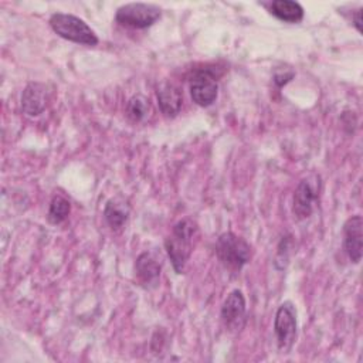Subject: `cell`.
Listing matches in <instances>:
<instances>
[{"mask_svg": "<svg viewBox=\"0 0 363 363\" xmlns=\"http://www.w3.org/2000/svg\"><path fill=\"white\" fill-rule=\"evenodd\" d=\"M129 206L122 199H109L104 207V218L108 227L113 231L125 228L129 220Z\"/></svg>", "mask_w": 363, "mask_h": 363, "instance_id": "obj_13", "label": "cell"}, {"mask_svg": "<svg viewBox=\"0 0 363 363\" xmlns=\"http://www.w3.org/2000/svg\"><path fill=\"white\" fill-rule=\"evenodd\" d=\"M199 237V227L194 220L186 217L177 221L170 234L164 238V250L176 274H183L187 261Z\"/></svg>", "mask_w": 363, "mask_h": 363, "instance_id": "obj_1", "label": "cell"}, {"mask_svg": "<svg viewBox=\"0 0 363 363\" xmlns=\"http://www.w3.org/2000/svg\"><path fill=\"white\" fill-rule=\"evenodd\" d=\"M291 237H284L278 245V251H277V259L275 262L278 261H285V264L288 262V248H289V240Z\"/></svg>", "mask_w": 363, "mask_h": 363, "instance_id": "obj_18", "label": "cell"}, {"mask_svg": "<svg viewBox=\"0 0 363 363\" xmlns=\"http://www.w3.org/2000/svg\"><path fill=\"white\" fill-rule=\"evenodd\" d=\"M162 16L160 7L149 3H128L115 13V20L123 27L145 30L153 26Z\"/></svg>", "mask_w": 363, "mask_h": 363, "instance_id": "obj_6", "label": "cell"}, {"mask_svg": "<svg viewBox=\"0 0 363 363\" xmlns=\"http://www.w3.org/2000/svg\"><path fill=\"white\" fill-rule=\"evenodd\" d=\"M156 98L160 112L166 118H174L183 105V95L177 85L172 82H163L156 89Z\"/></svg>", "mask_w": 363, "mask_h": 363, "instance_id": "obj_12", "label": "cell"}, {"mask_svg": "<svg viewBox=\"0 0 363 363\" xmlns=\"http://www.w3.org/2000/svg\"><path fill=\"white\" fill-rule=\"evenodd\" d=\"M69 211H71V203L65 197L57 194L50 201L47 220L54 225L61 224L67 220V217L69 216Z\"/></svg>", "mask_w": 363, "mask_h": 363, "instance_id": "obj_15", "label": "cell"}, {"mask_svg": "<svg viewBox=\"0 0 363 363\" xmlns=\"http://www.w3.org/2000/svg\"><path fill=\"white\" fill-rule=\"evenodd\" d=\"M268 10L275 18L289 24L301 23L305 16L303 7L294 0H274L269 3Z\"/></svg>", "mask_w": 363, "mask_h": 363, "instance_id": "obj_14", "label": "cell"}, {"mask_svg": "<svg viewBox=\"0 0 363 363\" xmlns=\"http://www.w3.org/2000/svg\"><path fill=\"white\" fill-rule=\"evenodd\" d=\"M353 16H352V23L353 26L356 27L357 33H362V7L356 9L354 11H352Z\"/></svg>", "mask_w": 363, "mask_h": 363, "instance_id": "obj_19", "label": "cell"}, {"mask_svg": "<svg viewBox=\"0 0 363 363\" xmlns=\"http://www.w3.org/2000/svg\"><path fill=\"white\" fill-rule=\"evenodd\" d=\"M221 72L216 67H203L191 71L189 89L193 102L201 108L213 105L218 95V77Z\"/></svg>", "mask_w": 363, "mask_h": 363, "instance_id": "obj_4", "label": "cell"}, {"mask_svg": "<svg viewBox=\"0 0 363 363\" xmlns=\"http://www.w3.org/2000/svg\"><path fill=\"white\" fill-rule=\"evenodd\" d=\"M126 115L130 121L133 122H140L143 121L149 111H150V104L149 99L145 98L143 95H133L128 104H126Z\"/></svg>", "mask_w": 363, "mask_h": 363, "instance_id": "obj_16", "label": "cell"}, {"mask_svg": "<svg viewBox=\"0 0 363 363\" xmlns=\"http://www.w3.org/2000/svg\"><path fill=\"white\" fill-rule=\"evenodd\" d=\"M251 245L234 233H223L216 241V255L223 267L231 272H240L251 259Z\"/></svg>", "mask_w": 363, "mask_h": 363, "instance_id": "obj_3", "label": "cell"}, {"mask_svg": "<svg viewBox=\"0 0 363 363\" xmlns=\"http://www.w3.org/2000/svg\"><path fill=\"white\" fill-rule=\"evenodd\" d=\"M294 77H295V72L292 69H278L274 74V82L281 88L286 85Z\"/></svg>", "mask_w": 363, "mask_h": 363, "instance_id": "obj_17", "label": "cell"}, {"mask_svg": "<svg viewBox=\"0 0 363 363\" xmlns=\"http://www.w3.org/2000/svg\"><path fill=\"white\" fill-rule=\"evenodd\" d=\"M296 308L291 301H285L278 306L274 318V333L281 353H288L292 349L296 340Z\"/></svg>", "mask_w": 363, "mask_h": 363, "instance_id": "obj_7", "label": "cell"}, {"mask_svg": "<svg viewBox=\"0 0 363 363\" xmlns=\"http://www.w3.org/2000/svg\"><path fill=\"white\" fill-rule=\"evenodd\" d=\"M48 104L47 85L41 82H30L21 94V111L27 116H38L44 112Z\"/></svg>", "mask_w": 363, "mask_h": 363, "instance_id": "obj_11", "label": "cell"}, {"mask_svg": "<svg viewBox=\"0 0 363 363\" xmlns=\"http://www.w3.org/2000/svg\"><path fill=\"white\" fill-rule=\"evenodd\" d=\"M162 271L160 258L150 251L139 254L135 261V277L140 286L145 289H153L159 285Z\"/></svg>", "mask_w": 363, "mask_h": 363, "instance_id": "obj_9", "label": "cell"}, {"mask_svg": "<svg viewBox=\"0 0 363 363\" xmlns=\"http://www.w3.org/2000/svg\"><path fill=\"white\" fill-rule=\"evenodd\" d=\"M51 30L64 40L75 44L95 47L99 43L96 33L79 17L69 13H54L50 20Z\"/></svg>", "mask_w": 363, "mask_h": 363, "instance_id": "obj_2", "label": "cell"}, {"mask_svg": "<svg viewBox=\"0 0 363 363\" xmlns=\"http://www.w3.org/2000/svg\"><path fill=\"white\" fill-rule=\"evenodd\" d=\"M320 191L322 177L319 173L312 172L298 183L292 197V213L296 220H306L312 214Z\"/></svg>", "mask_w": 363, "mask_h": 363, "instance_id": "obj_5", "label": "cell"}, {"mask_svg": "<svg viewBox=\"0 0 363 363\" xmlns=\"http://www.w3.org/2000/svg\"><path fill=\"white\" fill-rule=\"evenodd\" d=\"M224 329L230 333H240L247 322V303L240 289L231 291L224 299L220 311Z\"/></svg>", "mask_w": 363, "mask_h": 363, "instance_id": "obj_8", "label": "cell"}, {"mask_svg": "<svg viewBox=\"0 0 363 363\" xmlns=\"http://www.w3.org/2000/svg\"><path fill=\"white\" fill-rule=\"evenodd\" d=\"M343 247L353 264H359L363 252V218L356 214L343 224Z\"/></svg>", "mask_w": 363, "mask_h": 363, "instance_id": "obj_10", "label": "cell"}]
</instances>
